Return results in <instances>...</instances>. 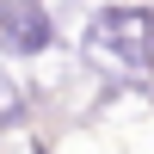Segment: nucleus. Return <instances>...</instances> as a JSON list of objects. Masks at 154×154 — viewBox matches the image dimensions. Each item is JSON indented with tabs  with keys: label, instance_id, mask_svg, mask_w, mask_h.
Here are the masks:
<instances>
[{
	"label": "nucleus",
	"instance_id": "nucleus-1",
	"mask_svg": "<svg viewBox=\"0 0 154 154\" xmlns=\"http://www.w3.org/2000/svg\"><path fill=\"white\" fill-rule=\"evenodd\" d=\"M93 37H99V49H111L130 68H148V56H154V19L142 6H105L93 19Z\"/></svg>",
	"mask_w": 154,
	"mask_h": 154
},
{
	"label": "nucleus",
	"instance_id": "nucleus-2",
	"mask_svg": "<svg viewBox=\"0 0 154 154\" xmlns=\"http://www.w3.org/2000/svg\"><path fill=\"white\" fill-rule=\"evenodd\" d=\"M49 43H56V31L37 0H0V49L6 56H37Z\"/></svg>",
	"mask_w": 154,
	"mask_h": 154
}]
</instances>
